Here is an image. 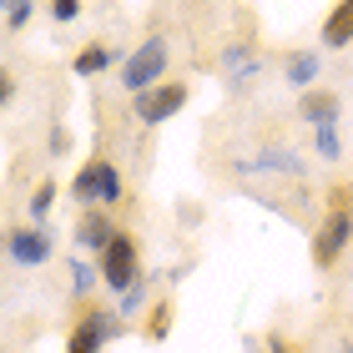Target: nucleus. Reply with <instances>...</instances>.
I'll return each mask as SVG.
<instances>
[{
  "label": "nucleus",
  "instance_id": "4468645a",
  "mask_svg": "<svg viewBox=\"0 0 353 353\" xmlns=\"http://www.w3.org/2000/svg\"><path fill=\"white\" fill-rule=\"evenodd\" d=\"M111 66H117V46H106V41H91V46H81V51L71 56V71L76 76H101Z\"/></svg>",
  "mask_w": 353,
  "mask_h": 353
},
{
  "label": "nucleus",
  "instance_id": "6ab92c4d",
  "mask_svg": "<svg viewBox=\"0 0 353 353\" xmlns=\"http://www.w3.org/2000/svg\"><path fill=\"white\" fill-rule=\"evenodd\" d=\"M147 303H152V278H141L137 288H126V293L117 298V313L126 318V313H137V308H147Z\"/></svg>",
  "mask_w": 353,
  "mask_h": 353
},
{
  "label": "nucleus",
  "instance_id": "2eb2a0df",
  "mask_svg": "<svg viewBox=\"0 0 353 353\" xmlns=\"http://www.w3.org/2000/svg\"><path fill=\"white\" fill-rule=\"evenodd\" d=\"M96 283H101V268H96L91 258H71V293H76V303H86L96 293Z\"/></svg>",
  "mask_w": 353,
  "mask_h": 353
},
{
  "label": "nucleus",
  "instance_id": "0eeeda50",
  "mask_svg": "<svg viewBox=\"0 0 353 353\" xmlns=\"http://www.w3.org/2000/svg\"><path fill=\"white\" fill-rule=\"evenodd\" d=\"M6 252H10V263H21V268H46L56 258V243H51V232L46 228H10L6 232Z\"/></svg>",
  "mask_w": 353,
  "mask_h": 353
},
{
  "label": "nucleus",
  "instance_id": "1a4fd4ad",
  "mask_svg": "<svg viewBox=\"0 0 353 353\" xmlns=\"http://www.w3.org/2000/svg\"><path fill=\"white\" fill-rule=\"evenodd\" d=\"M318 76H323V51H318V46H303V51H288L283 56V81L293 86L298 96L313 91Z\"/></svg>",
  "mask_w": 353,
  "mask_h": 353
},
{
  "label": "nucleus",
  "instance_id": "f3484780",
  "mask_svg": "<svg viewBox=\"0 0 353 353\" xmlns=\"http://www.w3.org/2000/svg\"><path fill=\"white\" fill-rule=\"evenodd\" d=\"M51 202H56V182H51V176H41V182H36V192H30V207H26L36 228H41L46 217H51Z\"/></svg>",
  "mask_w": 353,
  "mask_h": 353
},
{
  "label": "nucleus",
  "instance_id": "f8f14e48",
  "mask_svg": "<svg viewBox=\"0 0 353 353\" xmlns=\"http://www.w3.org/2000/svg\"><path fill=\"white\" fill-rule=\"evenodd\" d=\"M222 76H228L232 91H252V76H258V51H252V46H228V51H222Z\"/></svg>",
  "mask_w": 353,
  "mask_h": 353
},
{
  "label": "nucleus",
  "instance_id": "9b49d317",
  "mask_svg": "<svg viewBox=\"0 0 353 353\" xmlns=\"http://www.w3.org/2000/svg\"><path fill=\"white\" fill-rule=\"evenodd\" d=\"M339 91H328V86H313V91H303L298 96V117L308 121V126H339Z\"/></svg>",
  "mask_w": 353,
  "mask_h": 353
},
{
  "label": "nucleus",
  "instance_id": "423d86ee",
  "mask_svg": "<svg viewBox=\"0 0 353 353\" xmlns=\"http://www.w3.org/2000/svg\"><path fill=\"white\" fill-rule=\"evenodd\" d=\"M187 96H192V86L182 81V76H167L162 86H152V91L132 96V111H137V121H141V126H162V121H172L176 111L187 106Z\"/></svg>",
  "mask_w": 353,
  "mask_h": 353
},
{
  "label": "nucleus",
  "instance_id": "dca6fc26",
  "mask_svg": "<svg viewBox=\"0 0 353 353\" xmlns=\"http://www.w3.org/2000/svg\"><path fill=\"white\" fill-rule=\"evenodd\" d=\"M172 313H176V308H172V298H162V303H157V308L147 313V323H141V333H147L152 343H162L167 333H172Z\"/></svg>",
  "mask_w": 353,
  "mask_h": 353
},
{
  "label": "nucleus",
  "instance_id": "5701e85b",
  "mask_svg": "<svg viewBox=\"0 0 353 353\" xmlns=\"http://www.w3.org/2000/svg\"><path fill=\"white\" fill-rule=\"evenodd\" d=\"M0 101H15V76H10V71L0 76Z\"/></svg>",
  "mask_w": 353,
  "mask_h": 353
},
{
  "label": "nucleus",
  "instance_id": "9d476101",
  "mask_svg": "<svg viewBox=\"0 0 353 353\" xmlns=\"http://www.w3.org/2000/svg\"><path fill=\"white\" fill-rule=\"evenodd\" d=\"M318 46L323 51H348L353 46V0H333L323 15V30H318Z\"/></svg>",
  "mask_w": 353,
  "mask_h": 353
},
{
  "label": "nucleus",
  "instance_id": "f03ea898",
  "mask_svg": "<svg viewBox=\"0 0 353 353\" xmlns=\"http://www.w3.org/2000/svg\"><path fill=\"white\" fill-rule=\"evenodd\" d=\"M121 313L106 308V303H76L71 313V333H66V353H101L111 339H121Z\"/></svg>",
  "mask_w": 353,
  "mask_h": 353
},
{
  "label": "nucleus",
  "instance_id": "412c9836",
  "mask_svg": "<svg viewBox=\"0 0 353 353\" xmlns=\"http://www.w3.org/2000/svg\"><path fill=\"white\" fill-rule=\"evenodd\" d=\"M0 6H6V30H21L36 15V0H0Z\"/></svg>",
  "mask_w": 353,
  "mask_h": 353
},
{
  "label": "nucleus",
  "instance_id": "ddd939ff",
  "mask_svg": "<svg viewBox=\"0 0 353 353\" xmlns=\"http://www.w3.org/2000/svg\"><path fill=\"white\" fill-rule=\"evenodd\" d=\"M252 172H268V176H303L308 167H303V157L293 147H283V141H263L258 162H252Z\"/></svg>",
  "mask_w": 353,
  "mask_h": 353
},
{
  "label": "nucleus",
  "instance_id": "20e7f679",
  "mask_svg": "<svg viewBox=\"0 0 353 353\" xmlns=\"http://www.w3.org/2000/svg\"><path fill=\"white\" fill-rule=\"evenodd\" d=\"M167 66H172V46H167L162 36H147L132 56L121 61L117 86H121L126 96H141V91H152V86L167 81Z\"/></svg>",
  "mask_w": 353,
  "mask_h": 353
},
{
  "label": "nucleus",
  "instance_id": "6e6552de",
  "mask_svg": "<svg viewBox=\"0 0 353 353\" xmlns=\"http://www.w3.org/2000/svg\"><path fill=\"white\" fill-rule=\"evenodd\" d=\"M76 248L91 252V258H101V252L111 248V237H117V217H111V207H81V217H76Z\"/></svg>",
  "mask_w": 353,
  "mask_h": 353
},
{
  "label": "nucleus",
  "instance_id": "7ed1b4c3",
  "mask_svg": "<svg viewBox=\"0 0 353 353\" xmlns=\"http://www.w3.org/2000/svg\"><path fill=\"white\" fill-rule=\"evenodd\" d=\"M348 252H353V207L343 202V192H333L328 217L318 222V232H313V268L318 272H333Z\"/></svg>",
  "mask_w": 353,
  "mask_h": 353
},
{
  "label": "nucleus",
  "instance_id": "a211bd4d",
  "mask_svg": "<svg viewBox=\"0 0 353 353\" xmlns=\"http://www.w3.org/2000/svg\"><path fill=\"white\" fill-rule=\"evenodd\" d=\"M313 152L323 157V162H339V157H343V137H339V126H313Z\"/></svg>",
  "mask_w": 353,
  "mask_h": 353
},
{
  "label": "nucleus",
  "instance_id": "4be33fe9",
  "mask_svg": "<svg viewBox=\"0 0 353 353\" xmlns=\"http://www.w3.org/2000/svg\"><path fill=\"white\" fill-rule=\"evenodd\" d=\"M263 343H268V353H303L298 343H288V339H283V333H268V339H263Z\"/></svg>",
  "mask_w": 353,
  "mask_h": 353
},
{
  "label": "nucleus",
  "instance_id": "aec40b11",
  "mask_svg": "<svg viewBox=\"0 0 353 353\" xmlns=\"http://www.w3.org/2000/svg\"><path fill=\"white\" fill-rule=\"evenodd\" d=\"M46 10H51V21H56V26H71V21H81L86 0H46Z\"/></svg>",
  "mask_w": 353,
  "mask_h": 353
},
{
  "label": "nucleus",
  "instance_id": "f257e3e1",
  "mask_svg": "<svg viewBox=\"0 0 353 353\" xmlns=\"http://www.w3.org/2000/svg\"><path fill=\"white\" fill-rule=\"evenodd\" d=\"M71 197L86 202V207H117V202L126 197V176H121V167L111 162L106 152H96V157H86V162L76 167Z\"/></svg>",
  "mask_w": 353,
  "mask_h": 353
},
{
  "label": "nucleus",
  "instance_id": "39448f33",
  "mask_svg": "<svg viewBox=\"0 0 353 353\" xmlns=\"http://www.w3.org/2000/svg\"><path fill=\"white\" fill-rule=\"evenodd\" d=\"M96 268H101V288L106 293H126V288H137L141 283V243H137V232H117L111 237V248L96 258Z\"/></svg>",
  "mask_w": 353,
  "mask_h": 353
}]
</instances>
